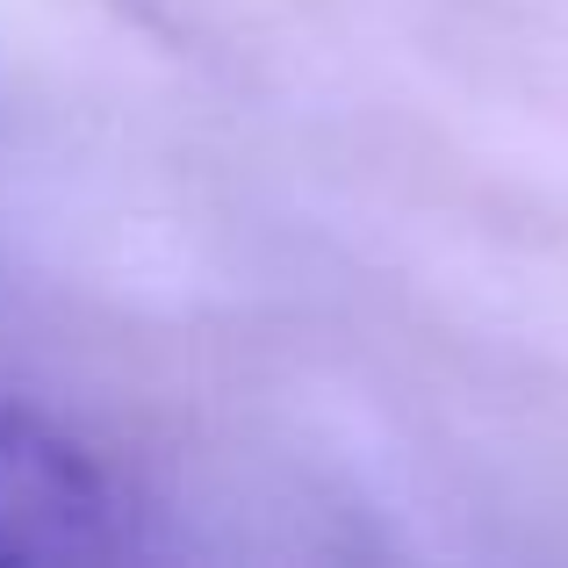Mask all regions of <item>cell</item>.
<instances>
[{
	"mask_svg": "<svg viewBox=\"0 0 568 568\" xmlns=\"http://www.w3.org/2000/svg\"><path fill=\"white\" fill-rule=\"evenodd\" d=\"M138 555L130 497L87 439L37 403L0 396V561H123Z\"/></svg>",
	"mask_w": 568,
	"mask_h": 568,
	"instance_id": "obj_1",
	"label": "cell"
}]
</instances>
